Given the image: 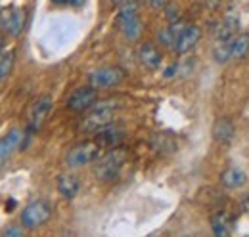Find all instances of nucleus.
Returning <instances> with one entry per match:
<instances>
[{"label":"nucleus","mask_w":249,"mask_h":237,"mask_svg":"<svg viewBox=\"0 0 249 237\" xmlns=\"http://www.w3.org/2000/svg\"><path fill=\"white\" fill-rule=\"evenodd\" d=\"M123 138H124V130L121 126L107 124V126H104V128H100L96 132L94 142H98L102 148H117L123 142Z\"/></svg>","instance_id":"10"},{"label":"nucleus","mask_w":249,"mask_h":237,"mask_svg":"<svg viewBox=\"0 0 249 237\" xmlns=\"http://www.w3.org/2000/svg\"><path fill=\"white\" fill-rule=\"evenodd\" d=\"M23 144V132L19 128H12L6 136L0 138V167L19 149Z\"/></svg>","instance_id":"9"},{"label":"nucleus","mask_w":249,"mask_h":237,"mask_svg":"<svg viewBox=\"0 0 249 237\" xmlns=\"http://www.w3.org/2000/svg\"><path fill=\"white\" fill-rule=\"evenodd\" d=\"M220 182L228 189H238V187H242L248 182V174L242 169H238V167H230V169H226L220 174Z\"/></svg>","instance_id":"16"},{"label":"nucleus","mask_w":249,"mask_h":237,"mask_svg":"<svg viewBox=\"0 0 249 237\" xmlns=\"http://www.w3.org/2000/svg\"><path fill=\"white\" fill-rule=\"evenodd\" d=\"M12 67H14V52L8 50V52L0 54V81L10 75Z\"/></svg>","instance_id":"21"},{"label":"nucleus","mask_w":249,"mask_h":237,"mask_svg":"<svg viewBox=\"0 0 249 237\" xmlns=\"http://www.w3.org/2000/svg\"><path fill=\"white\" fill-rule=\"evenodd\" d=\"M167 19L171 21V23H175V21H178V17H180V10H178V6L177 4H167Z\"/></svg>","instance_id":"23"},{"label":"nucleus","mask_w":249,"mask_h":237,"mask_svg":"<svg viewBox=\"0 0 249 237\" xmlns=\"http://www.w3.org/2000/svg\"><path fill=\"white\" fill-rule=\"evenodd\" d=\"M138 58L142 61V65L148 67V69H159V67H161V61H163L161 52L157 50L152 42H144V44L140 46Z\"/></svg>","instance_id":"14"},{"label":"nucleus","mask_w":249,"mask_h":237,"mask_svg":"<svg viewBox=\"0 0 249 237\" xmlns=\"http://www.w3.org/2000/svg\"><path fill=\"white\" fill-rule=\"evenodd\" d=\"M117 107H119V103L115 100L96 102L92 107L89 109V113L83 117L81 124H79V130L81 132H98L100 128L111 124Z\"/></svg>","instance_id":"1"},{"label":"nucleus","mask_w":249,"mask_h":237,"mask_svg":"<svg viewBox=\"0 0 249 237\" xmlns=\"http://www.w3.org/2000/svg\"><path fill=\"white\" fill-rule=\"evenodd\" d=\"M0 52H2V38H0Z\"/></svg>","instance_id":"28"},{"label":"nucleus","mask_w":249,"mask_h":237,"mask_svg":"<svg viewBox=\"0 0 249 237\" xmlns=\"http://www.w3.org/2000/svg\"><path fill=\"white\" fill-rule=\"evenodd\" d=\"M102 155H104L102 146L98 142H83L69 149V153L65 155V165L69 169H81L90 163H96Z\"/></svg>","instance_id":"3"},{"label":"nucleus","mask_w":249,"mask_h":237,"mask_svg":"<svg viewBox=\"0 0 249 237\" xmlns=\"http://www.w3.org/2000/svg\"><path fill=\"white\" fill-rule=\"evenodd\" d=\"M111 2H115V4H121V2H124V0H111Z\"/></svg>","instance_id":"27"},{"label":"nucleus","mask_w":249,"mask_h":237,"mask_svg":"<svg viewBox=\"0 0 249 237\" xmlns=\"http://www.w3.org/2000/svg\"><path fill=\"white\" fill-rule=\"evenodd\" d=\"M96 102H98V90L89 85V86L77 88L69 98H67V107H69L71 111L81 113V111L90 109Z\"/></svg>","instance_id":"7"},{"label":"nucleus","mask_w":249,"mask_h":237,"mask_svg":"<svg viewBox=\"0 0 249 237\" xmlns=\"http://www.w3.org/2000/svg\"><path fill=\"white\" fill-rule=\"evenodd\" d=\"M211 228H213V234L218 237L230 236L234 228V218L226 210H217L211 214Z\"/></svg>","instance_id":"12"},{"label":"nucleus","mask_w":249,"mask_h":237,"mask_svg":"<svg viewBox=\"0 0 249 237\" xmlns=\"http://www.w3.org/2000/svg\"><path fill=\"white\" fill-rule=\"evenodd\" d=\"M242 210H244V212L249 216V193L244 197V199H242Z\"/></svg>","instance_id":"25"},{"label":"nucleus","mask_w":249,"mask_h":237,"mask_svg":"<svg viewBox=\"0 0 249 237\" xmlns=\"http://www.w3.org/2000/svg\"><path fill=\"white\" fill-rule=\"evenodd\" d=\"M232 44V59H244L249 54V33H238L230 38Z\"/></svg>","instance_id":"18"},{"label":"nucleus","mask_w":249,"mask_h":237,"mask_svg":"<svg viewBox=\"0 0 249 237\" xmlns=\"http://www.w3.org/2000/svg\"><path fill=\"white\" fill-rule=\"evenodd\" d=\"M150 4H152L154 8H161V6L165 4V0H150Z\"/></svg>","instance_id":"26"},{"label":"nucleus","mask_w":249,"mask_h":237,"mask_svg":"<svg viewBox=\"0 0 249 237\" xmlns=\"http://www.w3.org/2000/svg\"><path fill=\"white\" fill-rule=\"evenodd\" d=\"M25 25V10L21 8H12V10H4L0 14V27L12 36H18Z\"/></svg>","instance_id":"8"},{"label":"nucleus","mask_w":249,"mask_h":237,"mask_svg":"<svg viewBox=\"0 0 249 237\" xmlns=\"http://www.w3.org/2000/svg\"><path fill=\"white\" fill-rule=\"evenodd\" d=\"M234 132H236V128H234L232 120L226 117L218 118L215 126H213V138L220 146H228L234 140Z\"/></svg>","instance_id":"13"},{"label":"nucleus","mask_w":249,"mask_h":237,"mask_svg":"<svg viewBox=\"0 0 249 237\" xmlns=\"http://www.w3.org/2000/svg\"><path fill=\"white\" fill-rule=\"evenodd\" d=\"M124 79V73L119 67H100L89 75V85L96 90H107L117 86Z\"/></svg>","instance_id":"5"},{"label":"nucleus","mask_w":249,"mask_h":237,"mask_svg":"<svg viewBox=\"0 0 249 237\" xmlns=\"http://www.w3.org/2000/svg\"><path fill=\"white\" fill-rule=\"evenodd\" d=\"M126 163V151L121 148H111L107 153H104L94 167V174L102 182H109L113 178L119 176L121 169Z\"/></svg>","instance_id":"2"},{"label":"nucleus","mask_w":249,"mask_h":237,"mask_svg":"<svg viewBox=\"0 0 249 237\" xmlns=\"http://www.w3.org/2000/svg\"><path fill=\"white\" fill-rule=\"evenodd\" d=\"M52 216V205L44 199H36L31 201L21 212V226L33 230V228H40L44 226Z\"/></svg>","instance_id":"4"},{"label":"nucleus","mask_w":249,"mask_h":237,"mask_svg":"<svg viewBox=\"0 0 249 237\" xmlns=\"http://www.w3.org/2000/svg\"><path fill=\"white\" fill-rule=\"evenodd\" d=\"M58 191L65 199H75L81 191V180L75 174H60L58 178Z\"/></svg>","instance_id":"15"},{"label":"nucleus","mask_w":249,"mask_h":237,"mask_svg":"<svg viewBox=\"0 0 249 237\" xmlns=\"http://www.w3.org/2000/svg\"><path fill=\"white\" fill-rule=\"evenodd\" d=\"M238 29H240V21H238V17L228 16V17H224V19L217 25L215 38H217V40H230V38H234V36L238 34Z\"/></svg>","instance_id":"17"},{"label":"nucleus","mask_w":249,"mask_h":237,"mask_svg":"<svg viewBox=\"0 0 249 237\" xmlns=\"http://www.w3.org/2000/svg\"><path fill=\"white\" fill-rule=\"evenodd\" d=\"M119 25H121V31H123V34L128 40H136L140 36V33H142V25H140V17L138 16L128 17V19H121Z\"/></svg>","instance_id":"19"},{"label":"nucleus","mask_w":249,"mask_h":237,"mask_svg":"<svg viewBox=\"0 0 249 237\" xmlns=\"http://www.w3.org/2000/svg\"><path fill=\"white\" fill-rule=\"evenodd\" d=\"M52 111V98L50 96H40L38 100H35L27 115V126L31 132L40 130V126L46 122V118Z\"/></svg>","instance_id":"6"},{"label":"nucleus","mask_w":249,"mask_h":237,"mask_svg":"<svg viewBox=\"0 0 249 237\" xmlns=\"http://www.w3.org/2000/svg\"><path fill=\"white\" fill-rule=\"evenodd\" d=\"M213 58L220 65L228 63L232 59V44H230V40H217V44L213 46Z\"/></svg>","instance_id":"20"},{"label":"nucleus","mask_w":249,"mask_h":237,"mask_svg":"<svg viewBox=\"0 0 249 237\" xmlns=\"http://www.w3.org/2000/svg\"><path fill=\"white\" fill-rule=\"evenodd\" d=\"M23 234H25L23 228H16V226H10L4 230V237H21Z\"/></svg>","instance_id":"24"},{"label":"nucleus","mask_w":249,"mask_h":237,"mask_svg":"<svg viewBox=\"0 0 249 237\" xmlns=\"http://www.w3.org/2000/svg\"><path fill=\"white\" fill-rule=\"evenodd\" d=\"M157 38H159V42H161L163 46H173V48H175V44H177V34L173 33V29H171V27L159 31Z\"/></svg>","instance_id":"22"},{"label":"nucleus","mask_w":249,"mask_h":237,"mask_svg":"<svg viewBox=\"0 0 249 237\" xmlns=\"http://www.w3.org/2000/svg\"><path fill=\"white\" fill-rule=\"evenodd\" d=\"M201 38V29L197 25H188L186 29L182 31V34L177 38V44H175V52L184 56L190 50H194V46L199 42Z\"/></svg>","instance_id":"11"}]
</instances>
